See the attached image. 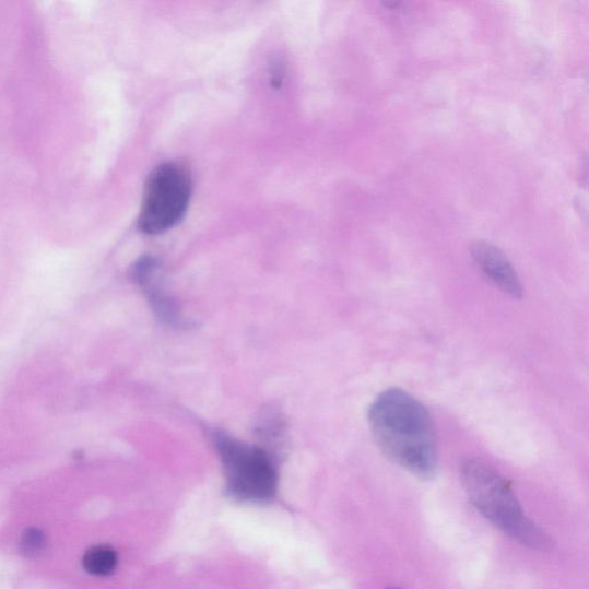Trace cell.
<instances>
[{
  "instance_id": "6da1fadb",
  "label": "cell",
  "mask_w": 589,
  "mask_h": 589,
  "mask_svg": "<svg viewBox=\"0 0 589 589\" xmlns=\"http://www.w3.org/2000/svg\"><path fill=\"white\" fill-rule=\"evenodd\" d=\"M368 423L391 462L421 479H429L438 470V440L431 414L409 392L399 388L382 391L369 408Z\"/></svg>"
},
{
  "instance_id": "7a4b0ae2",
  "label": "cell",
  "mask_w": 589,
  "mask_h": 589,
  "mask_svg": "<svg viewBox=\"0 0 589 589\" xmlns=\"http://www.w3.org/2000/svg\"><path fill=\"white\" fill-rule=\"evenodd\" d=\"M461 473L472 505L495 527L534 550L550 547L549 537L523 514L510 484L494 468L479 458H469Z\"/></svg>"
},
{
  "instance_id": "3957f363",
  "label": "cell",
  "mask_w": 589,
  "mask_h": 589,
  "mask_svg": "<svg viewBox=\"0 0 589 589\" xmlns=\"http://www.w3.org/2000/svg\"><path fill=\"white\" fill-rule=\"evenodd\" d=\"M192 192L189 169L181 163L157 166L146 179L139 228L158 235L176 227L187 213Z\"/></svg>"
},
{
  "instance_id": "277c9868",
  "label": "cell",
  "mask_w": 589,
  "mask_h": 589,
  "mask_svg": "<svg viewBox=\"0 0 589 589\" xmlns=\"http://www.w3.org/2000/svg\"><path fill=\"white\" fill-rule=\"evenodd\" d=\"M216 447L234 493L260 499L273 495L276 473L271 458L263 449L235 440L227 435H217Z\"/></svg>"
},
{
  "instance_id": "5b68a950",
  "label": "cell",
  "mask_w": 589,
  "mask_h": 589,
  "mask_svg": "<svg viewBox=\"0 0 589 589\" xmlns=\"http://www.w3.org/2000/svg\"><path fill=\"white\" fill-rule=\"evenodd\" d=\"M474 263L494 285L505 294L514 297H522L521 282L511 266L508 257L497 247L487 243H475L471 247Z\"/></svg>"
},
{
  "instance_id": "8992f818",
  "label": "cell",
  "mask_w": 589,
  "mask_h": 589,
  "mask_svg": "<svg viewBox=\"0 0 589 589\" xmlns=\"http://www.w3.org/2000/svg\"><path fill=\"white\" fill-rule=\"evenodd\" d=\"M82 564L86 573L97 577H105L116 570L118 556L107 545H96V547L85 553Z\"/></svg>"
},
{
  "instance_id": "52a82bcc",
  "label": "cell",
  "mask_w": 589,
  "mask_h": 589,
  "mask_svg": "<svg viewBox=\"0 0 589 589\" xmlns=\"http://www.w3.org/2000/svg\"><path fill=\"white\" fill-rule=\"evenodd\" d=\"M21 551L28 556H37L47 545V537L38 529H28L21 539Z\"/></svg>"
},
{
  "instance_id": "ba28073f",
  "label": "cell",
  "mask_w": 589,
  "mask_h": 589,
  "mask_svg": "<svg viewBox=\"0 0 589 589\" xmlns=\"http://www.w3.org/2000/svg\"><path fill=\"white\" fill-rule=\"evenodd\" d=\"M387 589H400V588H398V587H389Z\"/></svg>"
}]
</instances>
